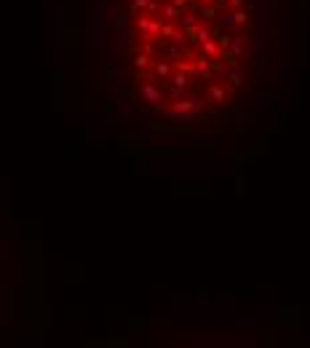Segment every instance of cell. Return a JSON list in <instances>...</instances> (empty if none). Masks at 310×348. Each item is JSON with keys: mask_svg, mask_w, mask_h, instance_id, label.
<instances>
[{"mask_svg": "<svg viewBox=\"0 0 310 348\" xmlns=\"http://www.w3.org/2000/svg\"><path fill=\"white\" fill-rule=\"evenodd\" d=\"M139 94H142V99L147 102L150 107H161L163 105V91L158 89L150 78H145V75H139Z\"/></svg>", "mask_w": 310, "mask_h": 348, "instance_id": "cell-1", "label": "cell"}, {"mask_svg": "<svg viewBox=\"0 0 310 348\" xmlns=\"http://www.w3.org/2000/svg\"><path fill=\"white\" fill-rule=\"evenodd\" d=\"M137 27L145 32L147 41H155V37L161 35L163 22H161V19H155V16H137Z\"/></svg>", "mask_w": 310, "mask_h": 348, "instance_id": "cell-2", "label": "cell"}, {"mask_svg": "<svg viewBox=\"0 0 310 348\" xmlns=\"http://www.w3.org/2000/svg\"><path fill=\"white\" fill-rule=\"evenodd\" d=\"M193 75L198 78H211V64H209V56H195V64H193Z\"/></svg>", "mask_w": 310, "mask_h": 348, "instance_id": "cell-3", "label": "cell"}, {"mask_svg": "<svg viewBox=\"0 0 310 348\" xmlns=\"http://www.w3.org/2000/svg\"><path fill=\"white\" fill-rule=\"evenodd\" d=\"M161 35L166 37V41H174V43H180V46L185 43V35H182L180 30H174L171 24H166V22H163V27H161Z\"/></svg>", "mask_w": 310, "mask_h": 348, "instance_id": "cell-4", "label": "cell"}, {"mask_svg": "<svg viewBox=\"0 0 310 348\" xmlns=\"http://www.w3.org/2000/svg\"><path fill=\"white\" fill-rule=\"evenodd\" d=\"M153 64H155V62H153V54H147V51L134 56V67H137V70H147V67H153Z\"/></svg>", "mask_w": 310, "mask_h": 348, "instance_id": "cell-5", "label": "cell"}, {"mask_svg": "<svg viewBox=\"0 0 310 348\" xmlns=\"http://www.w3.org/2000/svg\"><path fill=\"white\" fill-rule=\"evenodd\" d=\"M180 14H182V11H180V8H176V6L171 3V0H168V3L163 0V6H161V16L166 19V22H168V19H176Z\"/></svg>", "mask_w": 310, "mask_h": 348, "instance_id": "cell-6", "label": "cell"}, {"mask_svg": "<svg viewBox=\"0 0 310 348\" xmlns=\"http://www.w3.org/2000/svg\"><path fill=\"white\" fill-rule=\"evenodd\" d=\"M203 54L209 56V59H214V56H219V43L214 41V37H209V41H203Z\"/></svg>", "mask_w": 310, "mask_h": 348, "instance_id": "cell-7", "label": "cell"}, {"mask_svg": "<svg viewBox=\"0 0 310 348\" xmlns=\"http://www.w3.org/2000/svg\"><path fill=\"white\" fill-rule=\"evenodd\" d=\"M153 67H155V78H158V81L171 78V64H168V62H155Z\"/></svg>", "mask_w": 310, "mask_h": 348, "instance_id": "cell-8", "label": "cell"}, {"mask_svg": "<svg viewBox=\"0 0 310 348\" xmlns=\"http://www.w3.org/2000/svg\"><path fill=\"white\" fill-rule=\"evenodd\" d=\"M180 24L190 30V27H198V19H195V14H193V11H187V8H185V11L180 14Z\"/></svg>", "mask_w": 310, "mask_h": 348, "instance_id": "cell-9", "label": "cell"}, {"mask_svg": "<svg viewBox=\"0 0 310 348\" xmlns=\"http://www.w3.org/2000/svg\"><path fill=\"white\" fill-rule=\"evenodd\" d=\"M131 6L134 8H145V11H158V0H131Z\"/></svg>", "mask_w": 310, "mask_h": 348, "instance_id": "cell-10", "label": "cell"}, {"mask_svg": "<svg viewBox=\"0 0 310 348\" xmlns=\"http://www.w3.org/2000/svg\"><path fill=\"white\" fill-rule=\"evenodd\" d=\"M168 81H171V86H180V89H187V83H190L187 81V72H180V70H176Z\"/></svg>", "mask_w": 310, "mask_h": 348, "instance_id": "cell-11", "label": "cell"}, {"mask_svg": "<svg viewBox=\"0 0 310 348\" xmlns=\"http://www.w3.org/2000/svg\"><path fill=\"white\" fill-rule=\"evenodd\" d=\"M209 97H211L214 102H217V105H222V102H225V89L214 83V86H209Z\"/></svg>", "mask_w": 310, "mask_h": 348, "instance_id": "cell-12", "label": "cell"}, {"mask_svg": "<svg viewBox=\"0 0 310 348\" xmlns=\"http://www.w3.org/2000/svg\"><path fill=\"white\" fill-rule=\"evenodd\" d=\"M180 54H185L182 46H180V49H174V46H163V56H168V59H176Z\"/></svg>", "mask_w": 310, "mask_h": 348, "instance_id": "cell-13", "label": "cell"}, {"mask_svg": "<svg viewBox=\"0 0 310 348\" xmlns=\"http://www.w3.org/2000/svg\"><path fill=\"white\" fill-rule=\"evenodd\" d=\"M174 70H180V72L193 75V64H187V62H174Z\"/></svg>", "mask_w": 310, "mask_h": 348, "instance_id": "cell-14", "label": "cell"}, {"mask_svg": "<svg viewBox=\"0 0 310 348\" xmlns=\"http://www.w3.org/2000/svg\"><path fill=\"white\" fill-rule=\"evenodd\" d=\"M185 91H187V89H180V86H171V89H168V97H171V99H182V97H185Z\"/></svg>", "mask_w": 310, "mask_h": 348, "instance_id": "cell-15", "label": "cell"}, {"mask_svg": "<svg viewBox=\"0 0 310 348\" xmlns=\"http://www.w3.org/2000/svg\"><path fill=\"white\" fill-rule=\"evenodd\" d=\"M228 81L233 83V89H238V86H241V72H238V70H233V72L228 75Z\"/></svg>", "mask_w": 310, "mask_h": 348, "instance_id": "cell-16", "label": "cell"}, {"mask_svg": "<svg viewBox=\"0 0 310 348\" xmlns=\"http://www.w3.org/2000/svg\"><path fill=\"white\" fill-rule=\"evenodd\" d=\"M201 16L206 19V22H211V19H214V16H217V11H214V8H211V6H206V8H203V11H201Z\"/></svg>", "mask_w": 310, "mask_h": 348, "instance_id": "cell-17", "label": "cell"}, {"mask_svg": "<svg viewBox=\"0 0 310 348\" xmlns=\"http://www.w3.org/2000/svg\"><path fill=\"white\" fill-rule=\"evenodd\" d=\"M171 3H174L176 8H180V11H185V8L190 6V0H171Z\"/></svg>", "mask_w": 310, "mask_h": 348, "instance_id": "cell-18", "label": "cell"}, {"mask_svg": "<svg viewBox=\"0 0 310 348\" xmlns=\"http://www.w3.org/2000/svg\"><path fill=\"white\" fill-rule=\"evenodd\" d=\"M241 3H243V0H228V6H230V8H238Z\"/></svg>", "mask_w": 310, "mask_h": 348, "instance_id": "cell-19", "label": "cell"}, {"mask_svg": "<svg viewBox=\"0 0 310 348\" xmlns=\"http://www.w3.org/2000/svg\"><path fill=\"white\" fill-rule=\"evenodd\" d=\"M198 3H203V6H211V3H214V0H198Z\"/></svg>", "mask_w": 310, "mask_h": 348, "instance_id": "cell-20", "label": "cell"}]
</instances>
